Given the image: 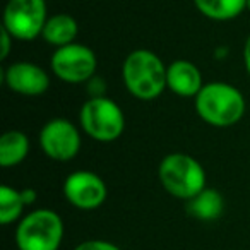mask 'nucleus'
<instances>
[{
  "instance_id": "nucleus-22",
  "label": "nucleus",
  "mask_w": 250,
  "mask_h": 250,
  "mask_svg": "<svg viewBox=\"0 0 250 250\" xmlns=\"http://www.w3.org/2000/svg\"><path fill=\"white\" fill-rule=\"evenodd\" d=\"M247 9L250 11V0H247Z\"/></svg>"
},
{
  "instance_id": "nucleus-17",
  "label": "nucleus",
  "mask_w": 250,
  "mask_h": 250,
  "mask_svg": "<svg viewBox=\"0 0 250 250\" xmlns=\"http://www.w3.org/2000/svg\"><path fill=\"white\" fill-rule=\"evenodd\" d=\"M74 250H122L115 243L106 242V240H86L79 243Z\"/></svg>"
},
{
  "instance_id": "nucleus-1",
  "label": "nucleus",
  "mask_w": 250,
  "mask_h": 250,
  "mask_svg": "<svg viewBox=\"0 0 250 250\" xmlns=\"http://www.w3.org/2000/svg\"><path fill=\"white\" fill-rule=\"evenodd\" d=\"M194 104L201 120L218 129L238 124L247 110L242 91L223 81L206 83L194 98Z\"/></svg>"
},
{
  "instance_id": "nucleus-16",
  "label": "nucleus",
  "mask_w": 250,
  "mask_h": 250,
  "mask_svg": "<svg viewBox=\"0 0 250 250\" xmlns=\"http://www.w3.org/2000/svg\"><path fill=\"white\" fill-rule=\"evenodd\" d=\"M26 202L22 199V192L9 185L0 187V223L4 226L18 221L21 218Z\"/></svg>"
},
{
  "instance_id": "nucleus-19",
  "label": "nucleus",
  "mask_w": 250,
  "mask_h": 250,
  "mask_svg": "<svg viewBox=\"0 0 250 250\" xmlns=\"http://www.w3.org/2000/svg\"><path fill=\"white\" fill-rule=\"evenodd\" d=\"M2 52H0V60H5L9 57V53H11V43L14 42V38H12L11 35H9L7 31H5L4 28H2Z\"/></svg>"
},
{
  "instance_id": "nucleus-20",
  "label": "nucleus",
  "mask_w": 250,
  "mask_h": 250,
  "mask_svg": "<svg viewBox=\"0 0 250 250\" xmlns=\"http://www.w3.org/2000/svg\"><path fill=\"white\" fill-rule=\"evenodd\" d=\"M21 192H22V199H24L26 206H31V204H35L36 197H38V194H36V190H35V188H22Z\"/></svg>"
},
{
  "instance_id": "nucleus-6",
  "label": "nucleus",
  "mask_w": 250,
  "mask_h": 250,
  "mask_svg": "<svg viewBox=\"0 0 250 250\" xmlns=\"http://www.w3.org/2000/svg\"><path fill=\"white\" fill-rule=\"evenodd\" d=\"M46 19L45 0H9L4 9L2 28L14 40L33 42L42 36Z\"/></svg>"
},
{
  "instance_id": "nucleus-15",
  "label": "nucleus",
  "mask_w": 250,
  "mask_h": 250,
  "mask_svg": "<svg viewBox=\"0 0 250 250\" xmlns=\"http://www.w3.org/2000/svg\"><path fill=\"white\" fill-rule=\"evenodd\" d=\"M194 4L211 21H231L247 9V0H194Z\"/></svg>"
},
{
  "instance_id": "nucleus-2",
  "label": "nucleus",
  "mask_w": 250,
  "mask_h": 250,
  "mask_svg": "<svg viewBox=\"0 0 250 250\" xmlns=\"http://www.w3.org/2000/svg\"><path fill=\"white\" fill-rule=\"evenodd\" d=\"M167 67L154 52L137 48L125 57L122 79L134 98L151 101L160 98L167 89Z\"/></svg>"
},
{
  "instance_id": "nucleus-3",
  "label": "nucleus",
  "mask_w": 250,
  "mask_h": 250,
  "mask_svg": "<svg viewBox=\"0 0 250 250\" xmlns=\"http://www.w3.org/2000/svg\"><path fill=\"white\" fill-rule=\"evenodd\" d=\"M158 178L168 194L182 201H190L206 188L204 167L185 153L167 154L160 161Z\"/></svg>"
},
{
  "instance_id": "nucleus-14",
  "label": "nucleus",
  "mask_w": 250,
  "mask_h": 250,
  "mask_svg": "<svg viewBox=\"0 0 250 250\" xmlns=\"http://www.w3.org/2000/svg\"><path fill=\"white\" fill-rule=\"evenodd\" d=\"M29 154V139L21 130H7L0 137V167L12 168L21 165Z\"/></svg>"
},
{
  "instance_id": "nucleus-10",
  "label": "nucleus",
  "mask_w": 250,
  "mask_h": 250,
  "mask_svg": "<svg viewBox=\"0 0 250 250\" xmlns=\"http://www.w3.org/2000/svg\"><path fill=\"white\" fill-rule=\"evenodd\" d=\"M4 84L12 93L22 96H42L48 91L50 77L33 62H14L4 69Z\"/></svg>"
},
{
  "instance_id": "nucleus-18",
  "label": "nucleus",
  "mask_w": 250,
  "mask_h": 250,
  "mask_svg": "<svg viewBox=\"0 0 250 250\" xmlns=\"http://www.w3.org/2000/svg\"><path fill=\"white\" fill-rule=\"evenodd\" d=\"M87 89H89L91 98L104 96V83H103V79L94 76L93 79L87 83Z\"/></svg>"
},
{
  "instance_id": "nucleus-11",
  "label": "nucleus",
  "mask_w": 250,
  "mask_h": 250,
  "mask_svg": "<svg viewBox=\"0 0 250 250\" xmlns=\"http://www.w3.org/2000/svg\"><path fill=\"white\" fill-rule=\"evenodd\" d=\"M167 87L180 98H195L204 87V81L195 63L175 60L167 67Z\"/></svg>"
},
{
  "instance_id": "nucleus-9",
  "label": "nucleus",
  "mask_w": 250,
  "mask_h": 250,
  "mask_svg": "<svg viewBox=\"0 0 250 250\" xmlns=\"http://www.w3.org/2000/svg\"><path fill=\"white\" fill-rule=\"evenodd\" d=\"M63 197L81 211H93L106 201L108 188L103 178L89 170H77L63 180Z\"/></svg>"
},
{
  "instance_id": "nucleus-12",
  "label": "nucleus",
  "mask_w": 250,
  "mask_h": 250,
  "mask_svg": "<svg viewBox=\"0 0 250 250\" xmlns=\"http://www.w3.org/2000/svg\"><path fill=\"white\" fill-rule=\"evenodd\" d=\"M77 33H79V26H77V21L72 16L55 14L46 19L42 38L48 45L55 46V48H62V46H67L70 43H76L74 40L77 38Z\"/></svg>"
},
{
  "instance_id": "nucleus-7",
  "label": "nucleus",
  "mask_w": 250,
  "mask_h": 250,
  "mask_svg": "<svg viewBox=\"0 0 250 250\" xmlns=\"http://www.w3.org/2000/svg\"><path fill=\"white\" fill-rule=\"evenodd\" d=\"M50 67L62 83L83 84L89 83L96 76L98 59L89 46L70 43L55 50L50 59Z\"/></svg>"
},
{
  "instance_id": "nucleus-4",
  "label": "nucleus",
  "mask_w": 250,
  "mask_h": 250,
  "mask_svg": "<svg viewBox=\"0 0 250 250\" xmlns=\"http://www.w3.org/2000/svg\"><path fill=\"white\" fill-rule=\"evenodd\" d=\"M79 124L84 134L98 143H113L125 130L122 108L108 96L89 98L81 106Z\"/></svg>"
},
{
  "instance_id": "nucleus-5",
  "label": "nucleus",
  "mask_w": 250,
  "mask_h": 250,
  "mask_svg": "<svg viewBox=\"0 0 250 250\" xmlns=\"http://www.w3.org/2000/svg\"><path fill=\"white\" fill-rule=\"evenodd\" d=\"M62 238L63 221L52 209L28 212L16 228L19 250H59Z\"/></svg>"
},
{
  "instance_id": "nucleus-21",
  "label": "nucleus",
  "mask_w": 250,
  "mask_h": 250,
  "mask_svg": "<svg viewBox=\"0 0 250 250\" xmlns=\"http://www.w3.org/2000/svg\"><path fill=\"white\" fill-rule=\"evenodd\" d=\"M243 63H245V70L250 76V36L247 38L245 46H243Z\"/></svg>"
},
{
  "instance_id": "nucleus-13",
  "label": "nucleus",
  "mask_w": 250,
  "mask_h": 250,
  "mask_svg": "<svg viewBox=\"0 0 250 250\" xmlns=\"http://www.w3.org/2000/svg\"><path fill=\"white\" fill-rule=\"evenodd\" d=\"M225 211V199L216 188L206 187L195 197L187 201V212L199 221H214Z\"/></svg>"
},
{
  "instance_id": "nucleus-8",
  "label": "nucleus",
  "mask_w": 250,
  "mask_h": 250,
  "mask_svg": "<svg viewBox=\"0 0 250 250\" xmlns=\"http://www.w3.org/2000/svg\"><path fill=\"white\" fill-rule=\"evenodd\" d=\"M42 151L53 161H70L81 151V132L67 118H52L40 130Z\"/></svg>"
}]
</instances>
